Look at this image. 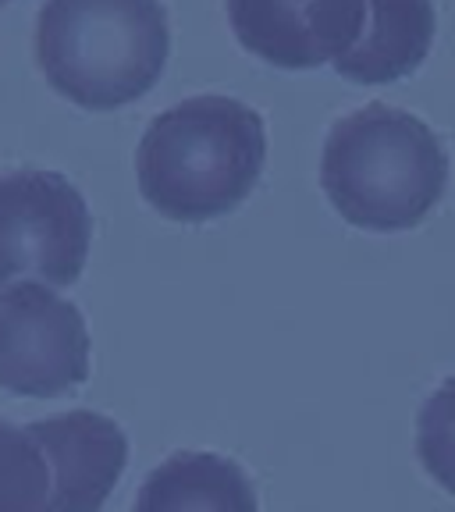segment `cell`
Segmentation results:
<instances>
[{
  "mask_svg": "<svg viewBox=\"0 0 455 512\" xmlns=\"http://www.w3.org/2000/svg\"><path fill=\"white\" fill-rule=\"evenodd\" d=\"M228 18L249 54L278 68H317L356 47L367 0H228Z\"/></svg>",
  "mask_w": 455,
  "mask_h": 512,
  "instance_id": "8992f818",
  "label": "cell"
},
{
  "mask_svg": "<svg viewBox=\"0 0 455 512\" xmlns=\"http://www.w3.org/2000/svg\"><path fill=\"white\" fill-rule=\"evenodd\" d=\"M89 377V331L79 306L47 285L0 292V388L54 399Z\"/></svg>",
  "mask_w": 455,
  "mask_h": 512,
  "instance_id": "5b68a950",
  "label": "cell"
},
{
  "mask_svg": "<svg viewBox=\"0 0 455 512\" xmlns=\"http://www.w3.org/2000/svg\"><path fill=\"white\" fill-rule=\"evenodd\" d=\"M320 185L349 224L402 232L424 221L441 200L448 157L420 118L388 104H367L331 125Z\"/></svg>",
  "mask_w": 455,
  "mask_h": 512,
  "instance_id": "7a4b0ae2",
  "label": "cell"
},
{
  "mask_svg": "<svg viewBox=\"0 0 455 512\" xmlns=\"http://www.w3.org/2000/svg\"><path fill=\"white\" fill-rule=\"evenodd\" d=\"M267 157L264 118L235 96H189L143 132L136 171L143 200L171 221H210L246 200Z\"/></svg>",
  "mask_w": 455,
  "mask_h": 512,
  "instance_id": "6da1fadb",
  "label": "cell"
},
{
  "mask_svg": "<svg viewBox=\"0 0 455 512\" xmlns=\"http://www.w3.org/2000/svg\"><path fill=\"white\" fill-rule=\"evenodd\" d=\"M54 473L47 512H100L128 466V438L111 416L72 409L29 427Z\"/></svg>",
  "mask_w": 455,
  "mask_h": 512,
  "instance_id": "52a82bcc",
  "label": "cell"
},
{
  "mask_svg": "<svg viewBox=\"0 0 455 512\" xmlns=\"http://www.w3.org/2000/svg\"><path fill=\"white\" fill-rule=\"evenodd\" d=\"M171 47L160 0H47L36 18V57L72 104H132L164 72Z\"/></svg>",
  "mask_w": 455,
  "mask_h": 512,
  "instance_id": "3957f363",
  "label": "cell"
},
{
  "mask_svg": "<svg viewBox=\"0 0 455 512\" xmlns=\"http://www.w3.org/2000/svg\"><path fill=\"white\" fill-rule=\"evenodd\" d=\"M434 43L431 0H367V25L335 72L352 82H392L416 72Z\"/></svg>",
  "mask_w": 455,
  "mask_h": 512,
  "instance_id": "ba28073f",
  "label": "cell"
},
{
  "mask_svg": "<svg viewBox=\"0 0 455 512\" xmlns=\"http://www.w3.org/2000/svg\"><path fill=\"white\" fill-rule=\"evenodd\" d=\"M93 239L82 192L57 171L0 175V292L25 281H79Z\"/></svg>",
  "mask_w": 455,
  "mask_h": 512,
  "instance_id": "277c9868",
  "label": "cell"
},
{
  "mask_svg": "<svg viewBox=\"0 0 455 512\" xmlns=\"http://www.w3.org/2000/svg\"><path fill=\"white\" fill-rule=\"evenodd\" d=\"M136 512H256V491L235 459L178 452L146 477Z\"/></svg>",
  "mask_w": 455,
  "mask_h": 512,
  "instance_id": "9c48e42d",
  "label": "cell"
},
{
  "mask_svg": "<svg viewBox=\"0 0 455 512\" xmlns=\"http://www.w3.org/2000/svg\"><path fill=\"white\" fill-rule=\"evenodd\" d=\"M54 473L32 431L0 420V512H47Z\"/></svg>",
  "mask_w": 455,
  "mask_h": 512,
  "instance_id": "30bf717a",
  "label": "cell"
},
{
  "mask_svg": "<svg viewBox=\"0 0 455 512\" xmlns=\"http://www.w3.org/2000/svg\"><path fill=\"white\" fill-rule=\"evenodd\" d=\"M416 452L424 470L455 495V377L434 388L416 420Z\"/></svg>",
  "mask_w": 455,
  "mask_h": 512,
  "instance_id": "8fae6325",
  "label": "cell"
},
{
  "mask_svg": "<svg viewBox=\"0 0 455 512\" xmlns=\"http://www.w3.org/2000/svg\"><path fill=\"white\" fill-rule=\"evenodd\" d=\"M0 4H4V0H0Z\"/></svg>",
  "mask_w": 455,
  "mask_h": 512,
  "instance_id": "7c38bea8",
  "label": "cell"
}]
</instances>
